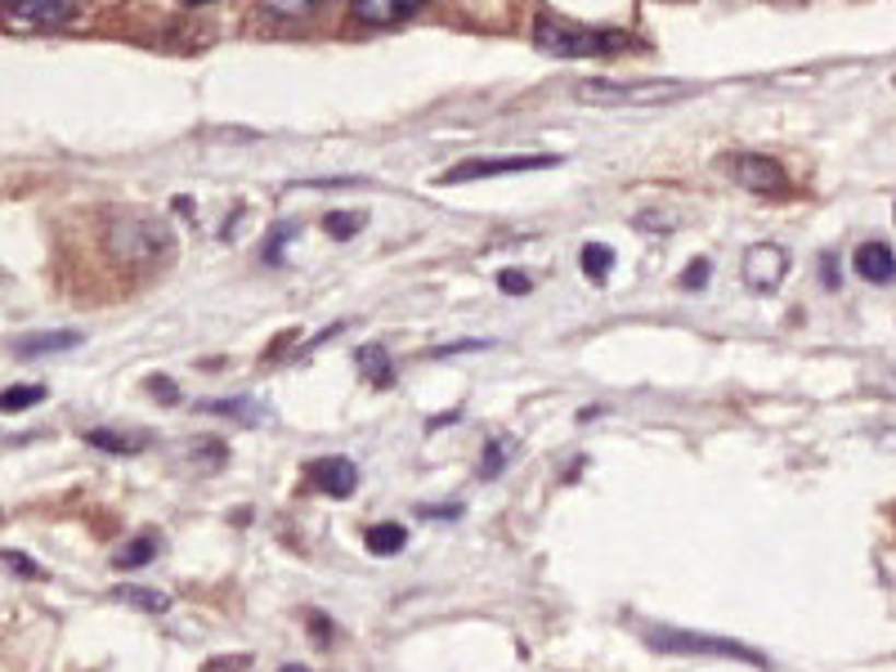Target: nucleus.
<instances>
[{"label": "nucleus", "instance_id": "1", "mask_svg": "<svg viewBox=\"0 0 896 672\" xmlns=\"http://www.w3.org/2000/svg\"><path fill=\"white\" fill-rule=\"evenodd\" d=\"M534 45L556 59H605V55H624L632 45V36L609 32V27H579V23H565V19H538Z\"/></svg>", "mask_w": 896, "mask_h": 672}, {"label": "nucleus", "instance_id": "2", "mask_svg": "<svg viewBox=\"0 0 896 672\" xmlns=\"http://www.w3.org/2000/svg\"><path fill=\"white\" fill-rule=\"evenodd\" d=\"M690 85L682 81H609V77H587L574 81V100L596 104V108H659L686 100Z\"/></svg>", "mask_w": 896, "mask_h": 672}, {"label": "nucleus", "instance_id": "3", "mask_svg": "<svg viewBox=\"0 0 896 672\" xmlns=\"http://www.w3.org/2000/svg\"><path fill=\"white\" fill-rule=\"evenodd\" d=\"M108 247H113V256L126 260V265H153L158 256L171 252V233H166L162 220H153V216H144V211H130L121 224L108 229Z\"/></svg>", "mask_w": 896, "mask_h": 672}, {"label": "nucleus", "instance_id": "4", "mask_svg": "<svg viewBox=\"0 0 896 672\" xmlns=\"http://www.w3.org/2000/svg\"><path fill=\"white\" fill-rule=\"evenodd\" d=\"M641 637L659 654H718V659H744V663L767 668V659L758 650H748L740 641H726V637H699V633H682V628H645Z\"/></svg>", "mask_w": 896, "mask_h": 672}, {"label": "nucleus", "instance_id": "5", "mask_svg": "<svg viewBox=\"0 0 896 672\" xmlns=\"http://www.w3.org/2000/svg\"><path fill=\"white\" fill-rule=\"evenodd\" d=\"M560 158L556 153H530V158H476V162H462L453 171L440 175V184H466V179H498V175H515V171H547L556 166Z\"/></svg>", "mask_w": 896, "mask_h": 672}, {"label": "nucleus", "instance_id": "6", "mask_svg": "<svg viewBox=\"0 0 896 672\" xmlns=\"http://www.w3.org/2000/svg\"><path fill=\"white\" fill-rule=\"evenodd\" d=\"M740 274H744V282L753 287V292L771 297L776 287L789 278V252H784L780 243H753V247L744 252Z\"/></svg>", "mask_w": 896, "mask_h": 672}, {"label": "nucleus", "instance_id": "7", "mask_svg": "<svg viewBox=\"0 0 896 672\" xmlns=\"http://www.w3.org/2000/svg\"><path fill=\"white\" fill-rule=\"evenodd\" d=\"M726 166H731L735 184L748 188V194L771 198V194H784V188H789V175H784V166H780L776 158H763V153H735Z\"/></svg>", "mask_w": 896, "mask_h": 672}, {"label": "nucleus", "instance_id": "8", "mask_svg": "<svg viewBox=\"0 0 896 672\" xmlns=\"http://www.w3.org/2000/svg\"><path fill=\"white\" fill-rule=\"evenodd\" d=\"M305 479L318 494H327V498H350L359 489V471L346 457H314L305 466Z\"/></svg>", "mask_w": 896, "mask_h": 672}, {"label": "nucleus", "instance_id": "9", "mask_svg": "<svg viewBox=\"0 0 896 672\" xmlns=\"http://www.w3.org/2000/svg\"><path fill=\"white\" fill-rule=\"evenodd\" d=\"M852 269L865 278V282H878V287H892L896 282V252L887 243H878V237H870V243H861L852 252Z\"/></svg>", "mask_w": 896, "mask_h": 672}, {"label": "nucleus", "instance_id": "10", "mask_svg": "<svg viewBox=\"0 0 896 672\" xmlns=\"http://www.w3.org/2000/svg\"><path fill=\"white\" fill-rule=\"evenodd\" d=\"M14 23H27V27H40V23H59L68 19V0H0Z\"/></svg>", "mask_w": 896, "mask_h": 672}, {"label": "nucleus", "instance_id": "11", "mask_svg": "<svg viewBox=\"0 0 896 672\" xmlns=\"http://www.w3.org/2000/svg\"><path fill=\"white\" fill-rule=\"evenodd\" d=\"M427 0H350V14L359 23H399L408 14H417Z\"/></svg>", "mask_w": 896, "mask_h": 672}, {"label": "nucleus", "instance_id": "12", "mask_svg": "<svg viewBox=\"0 0 896 672\" xmlns=\"http://www.w3.org/2000/svg\"><path fill=\"white\" fill-rule=\"evenodd\" d=\"M77 346H81V332H40V336L19 341V355L36 359V355H59V350H77Z\"/></svg>", "mask_w": 896, "mask_h": 672}, {"label": "nucleus", "instance_id": "13", "mask_svg": "<svg viewBox=\"0 0 896 672\" xmlns=\"http://www.w3.org/2000/svg\"><path fill=\"white\" fill-rule=\"evenodd\" d=\"M198 408H202V413L233 417V421H247V426H260V421H265V408H260L256 399H202Z\"/></svg>", "mask_w": 896, "mask_h": 672}, {"label": "nucleus", "instance_id": "14", "mask_svg": "<svg viewBox=\"0 0 896 672\" xmlns=\"http://www.w3.org/2000/svg\"><path fill=\"white\" fill-rule=\"evenodd\" d=\"M404 543H408L404 524H376V530H368V547L376 556H395V552H404Z\"/></svg>", "mask_w": 896, "mask_h": 672}, {"label": "nucleus", "instance_id": "15", "mask_svg": "<svg viewBox=\"0 0 896 672\" xmlns=\"http://www.w3.org/2000/svg\"><path fill=\"white\" fill-rule=\"evenodd\" d=\"M359 368L368 381H376V386H391V355L382 346H363L359 350Z\"/></svg>", "mask_w": 896, "mask_h": 672}, {"label": "nucleus", "instance_id": "16", "mask_svg": "<svg viewBox=\"0 0 896 672\" xmlns=\"http://www.w3.org/2000/svg\"><path fill=\"white\" fill-rule=\"evenodd\" d=\"M579 260H583V274H587L592 282H605V278H609V269H615V252H609L605 243H587Z\"/></svg>", "mask_w": 896, "mask_h": 672}, {"label": "nucleus", "instance_id": "17", "mask_svg": "<svg viewBox=\"0 0 896 672\" xmlns=\"http://www.w3.org/2000/svg\"><path fill=\"white\" fill-rule=\"evenodd\" d=\"M158 556V538L153 534H144V538H135V543H126L121 552H117V569H139V565H149Z\"/></svg>", "mask_w": 896, "mask_h": 672}, {"label": "nucleus", "instance_id": "18", "mask_svg": "<svg viewBox=\"0 0 896 672\" xmlns=\"http://www.w3.org/2000/svg\"><path fill=\"white\" fill-rule=\"evenodd\" d=\"M117 601H126L135 610H149V614H166L171 610V596L166 592H149V588H117Z\"/></svg>", "mask_w": 896, "mask_h": 672}, {"label": "nucleus", "instance_id": "19", "mask_svg": "<svg viewBox=\"0 0 896 672\" xmlns=\"http://www.w3.org/2000/svg\"><path fill=\"white\" fill-rule=\"evenodd\" d=\"M511 457H515V440H493L485 449V457H480V479H498Z\"/></svg>", "mask_w": 896, "mask_h": 672}, {"label": "nucleus", "instance_id": "20", "mask_svg": "<svg viewBox=\"0 0 896 672\" xmlns=\"http://www.w3.org/2000/svg\"><path fill=\"white\" fill-rule=\"evenodd\" d=\"M85 444L104 449V453H135L139 449L135 436H117V430H85Z\"/></svg>", "mask_w": 896, "mask_h": 672}, {"label": "nucleus", "instance_id": "21", "mask_svg": "<svg viewBox=\"0 0 896 672\" xmlns=\"http://www.w3.org/2000/svg\"><path fill=\"white\" fill-rule=\"evenodd\" d=\"M40 399H45V386H10V391H0V413H19Z\"/></svg>", "mask_w": 896, "mask_h": 672}, {"label": "nucleus", "instance_id": "22", "mask_svg": "<svg viewBox=\"0 0 896 672\" xmlns=\"http://www.w3.org/2000/svg\"><path fill=\"white\" fill-rule=\"evenodd\" d=\"M323 5V0H265V10L274 14V19H305V14H314Z\"/></svg>", "mask_w": 896, "mask_h": 672}, {"label": "nucleus", "instance_id": "23", "mask_svg": "<svg viewBox=\"0 0 896 672\" xmlns=\"http://www.w3.org/2000/svg\"><path fill=\"white\" fill-rule=\"evenodd\" d=\"M363 220H368L363 211H337V216H327V220H323V229L333 233V237H354Z\"/></svg>", "mask_w": 896, "mask_h": 672}, {"label": "nucleus", "instance_id": "24", "mask_svg": "<svg viewBox=\"0 0 896 672\" xmlns=\"http://www.w3.org/2000/svg\"><path fill=\"white\" fill-rule=\"evenodd\" d=\"M865 386L878 391V395H887V399H896V368H878V372H870V376H865Z\"/></svg>", "mask_w": 896, "mask_h": 672}, {"label": "nucleus", "instance_id": "25", "mask_svg": "<svg viewBox=\"0 0 896 672\" xmlns=\"http://www.w3.org/2000/svg\"><path fill=\"white\" fill-rule=\"evenodd\" d=\"M247 668H252V654H220L202 672H247Z\"/></svg>", "mask_w": 896, "mask_h": 672}, {"label": "nucleus", "instance_id": "26", "mask_svg": "<svg viewBox=\"0 0 896 672\" xmlns=\"http://www.w3.org/2000/svg\"><path fill=\"white\" fill-rule=\"evenodd\" d=\"M0 560H5V565H10L14 573H27V579H40V565H36L32 556H23V552H5Z\"/></svg>", "mask_w": 896, "mask_h": 672}, {"label": "nucleus", "instance_id": "27", "mask_svg": "<svg viewBox=\"0 0 896 672\" xmlns=\"http://www.w3.org/2000/svg\"><path fill=\"white\" fill-rule=\"evenodd\" d=\"M498 287H502V292H511V297H525V292H530V278L515 274V269H502V274H498Z\"/></svg>", "mask_w": 896, "mask_h": 672}, {"label": "nucleus", "instance_id": "28", "mask_svg": "<svg viewBox=\"0 0 896 672\" xmlns=\"http://www.w3.org/2000/svg\"><path fill=\"white\" fill-rule=\"evenodd\" d=\"M709 274H713L709 260H695V265L682 274V287H703V282H709Z\"/></svg>", "mask_w": 896, "mask_h": 672}, {"label": "nucleus", "instance_id": "29", "mask_svg": "<svg viewBox=\"0 0 896 672\" xmlns=\"http://www.w3.org/2000/svg\"><path fill=\"white\" fill-rule=\"evenodd\" d=\"M149 395H158V399H179L175 381H166V376H153V381H149Z\"/></svg>", "mask_w": 896, "mask_h": 672}, {"label": "nucleus", "instance_id": "30", "mask_svg": "<svg viewBox=\"0 0 896 672\" xmlns=\"http://www.w3.org/2000/svg\"><path fill=\"white\" fill-rule=\"evenodd\" d=\"M314 637L327 641V618H323V614H314Z\"/></svg>", "mask_w": 896, "mask_h": 672}, {"label": "nucleus", "instance_id": "31", "mask_svg": "<svg viewBox=\"0 0 896 672\" xmlns=\"http://www.w3.org/2000/svg\"><path fill=\"white\" fill-rule=\"evenodd\" d=\"M278 672H310L305 663H288V668H278Z\"/></svg>", "mask_w": 896, "mask_h": 672}, {"label": "nucleus", "instance_id": "32", "mask_svg": "<svg viewBox=\"0 0 896 672\" xmlns=\"http://www.w3.org/2000/svg\"><path fill=\"white\" fill-rule=\"evenodd\" d=\"M184 5H207V0H184Z\"/></svg>", "mask_w": 896, "mask_h": 672}]
</instances>
